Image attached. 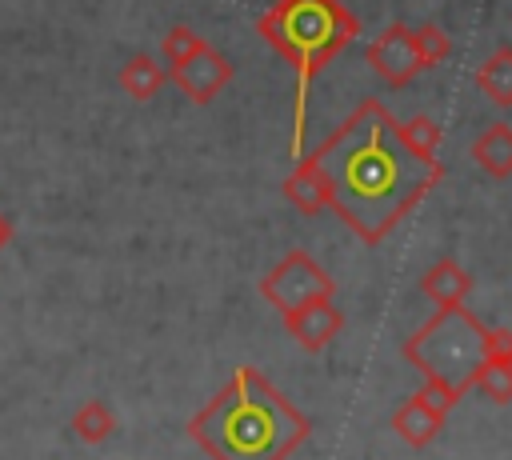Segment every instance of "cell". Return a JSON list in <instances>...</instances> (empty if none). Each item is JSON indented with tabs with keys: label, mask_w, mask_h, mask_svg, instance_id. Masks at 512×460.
I'll return each mask as SVG.
<instances>
[{
	"label": "cell",
	"mask_w": 512,
	"mask_h": 460,
	"mask_svg": "<svg viewBox=\"0 0 512 460\" xmlns=\"http://www.w3.org/2000/svg\"><path fill=\"white\" fill-rule=\"evenodd\" d=\"M392 124L396 116L376 96H364L336 132L312 148L332 188V212L364 244H384L388 232L444 180V164L408 156Z\"/></svg>",
	"instance_id": "obj_1"
},
{
	"label": "cell",
	"mask_w": 512,
	"mask_h": 460,
	"mask_svg": "<svg viewBox=\"0 0 512 460\" xmlns=\"http://www.w3.org/2000/svg\"><path fill=\"white\" fill-rule=\"evenodd\" d=\"M188 436L212 460H288L308 444L312 420L256 364H240L228 384L192 412Z\"/></svg>",
	"instance_id": "obj_2"
},
{
	"label": "cell",
	"mask_w": 512,
	"mask_h": 460,
	"mask_svg": "<svg viewBox=\"0 0 512 460\" xmlns=\"http://www.w3.org/2000/svg\"><path fill=\"white\" fill-rule=\"evenodd\" d=\"M260 40L292 68V156H304L308 100L320 72L360 36V20L340 0H276L256 16Z\"/></svg>",
	"instance_id": "obj_3"
},
{
	"label": "cell",
	"mask_w": 512,
	"mask_h": 460,
	"mask_svg": "<svg viewBox=\"0 0 512 460\" xmlns=\"http://www.w3.org/2000/svg\"><path fill=\"white\" fill-rule=\"evenodd\" d=\"M508 340H512L508 328H488L464 304H456V308H436V316L424 320L400 344V356L408 364H416L424 376H444L464 396L472 388L480 360L488 352H500Z\"/></svg>",
	"instance_id": "obj_4"
},
{
	"label": "cell",
	"mask_w": 512,
	"mask_h": 460,
	"mask_svg": "<svg viewBox=\"0 0 512 460\" xmlns=\"http://www.w3.org/2000/svg\"><path fill=\"white\" fill-rule=\"evenodd\" d=\"M332 292H336L332 276H328L304 248L284 252V260H280L272 272H264V280H260V296L280 312V320H284L288 312H296L300 304H308V300H316V296H332Z\"/></svg>",
	"instance_id": "obj_5"
},
{
	"label": "cell",
	"mask_w": 512,
	"mask_h": 460,
	"mask_svg": "<svg viewBox=\"0 0 512 460\" xmlns=\"http://www.w3.org/2000/svg\"><path fill=\"white\" fill-rule=\"evenodd\" d=\"M168 80H172L192 104H212V100L232 84V60H228L220 48L204 44V48L192 52L184 64L168 68Z\"/></svg>",
	"instance_id": "obj_6"
},
{
	"label": "cell",
	"mask_w": 512,
	"mask_h": 460,
	"mask_svg": "<svg viewBox=\"0 0 512 460\" xmlns=\"http://www.w3.org/2000/svg\"><path fill=\"white\" fill-rule=\"evenodd\" d=\"M368 64L372 72L392 84V88H404L412 84L424 68H420V56H416V40H412V28L408 24H388L380 36H372L368 44Z\"/></svg>",
	"instance_id": "obj_7"
},
{
	"label": "cell",
	"mask_w": 512,
	"mask_h": 460,
	"mask_svg": "<svg viewBox=\"0 0 512 460\" xmlns=\"http://www.w3.org/2000/svg\"><path fill=\"white\" fill-rule=\"evenodd\" d=\"M288 336L304 348V352H324L340 332H344V312L332 304V296H316L308 304H300L296 312L284 316Z\"/></svg>",
	"instance_id": "obj_8"
},
{
	"label": "cell",
	"mask_w": 512,
	"mask_h": 460,
	"mask_svg": "<svg viewBox=\"0 0 512 460\" xmlns=\"http://www.w3.org/2000/svg\"><path fill=\"white\" fill-rule=\"evenodd\" d=\"M444 424H448V412L440 404H432L424 392H412L392 408V432L408 448H428L444 432Z\"/></svg>",
	"instance_id": "obj_9"
},
{
	"label": "cell",
	"mask_w": 512,
	"mask_h": 460,
	"mask_svg": "<svg viewBox=\"0 0 512 460\" xmlns=\"http://www.w3.org/2000/svg\"><path fill=\"white\" fill-rule=\"evenodd\" d=\"M280 192H284V200H288L296 212H304V216H316V212L332 208L328 176H324V168H320V160H316L312 152L296 156V168L284 176Z\"/></svg>",
	"instance_id": "obj_10"
},
{
	"label": "cell",
	"mask_w": 512,
	"mask_h": 460,
	"mask_svg": "<svg viewBox=\"0 0 512 460\" xmlns=\"http://www.w3.org/2000/svg\"><path fill=\"white\" fill-rule=\"evenodd\" d=\"M420 292H424L436 308H456V304H464V296L472 292V272H468L456 256H440V260L420 276Z\"/></svg>",
	"instance_id": "obj_11"
},
{
	"label": "cell",
	"mask_w": 512,
	"mask_h": 460,
	"mask_svg": "<svg viewBox=\"0 0 512 460\" xmlns=\"http://www.w3.org/2000/svg\"><path fill=\"white\" fill-rule=\"evenodd\" d=\"M472 160L484 176L492 180H508L512 176V124L496 120L488 124L476 140H472Z\"/></svg>",
	"instance_id": "obj_12"
},
{
	"label": "cell",
	"mask_w": 512,
	"mask_h": 460,
	"mask_svg": "<svg viewBox=\"0 0 512 460\" xmlns=\"http://www.w3.org/2000/svg\"><path fill=\"white\" fill-rule=\"evenodd\" d=\"M476 88L484 92L488 104L496 108H512V44L492 48L480 68H476Z\"/></svg>",
	"instance_id": "obj_13"
},
{
	"label": "cell",
	"mask_w": 512,
	"mask_h": 460,
	"mask_svg": "<svg viewBox=\"0 0 512 460\" xmlns=\"http://www.w3.org/2000/svg\"><path fill=\"white\" fill-rule=\"evenodd\" d=\"M396 140L408 148V156H416L420 164H440V144H444V128L432 120V116H408V120H396Z\"/></svg>",
	"instance_id": "obj_14"
},
{
	"label": "cell",
	"mask_w": 512,
	"mask_h": 460,
	"mask_svg": "<svg viewBox=\"0 0 512 460\" xmlns=\"http://www.w3.org/2000/svg\"><path fill=\"white\" fill-rule=\"evenodd\" d=\"M120 88L132 96V100H152V96H160V88L168 84V68L160 64V60H152L148 52H136V56H128L124 64H120Z\"/></svg>",
	"instance_id": "obj_15"
},
{
	"label": "cell",
	"mask_w": 512,
	"mask_h": 460,
	"mask_svg": "<svg viewBox=\"0 0 512 460\" xmlns=\"http://www.w3.org/2000/svg\"><path fill=\"white\" fill-rule=\"evenodd\" d=\"M472 388H480L492 404H508L512 400V340L500 352H488L472 376Z\"/></svg>",
	"instance_id": "obj_16"
},
{
	"label": "cell",
	"mask_w": 512,
	"mask_h": 460,
	"mask_svg": "<svg viewBox=\"0 0 512 460\" xmlns=\"http://www.w3.org/2000/svg\"><path fill=\"white\" fill-rule=\"evenodd\" d=\"M72 432H76L84 444H104V440L116 432V412H112V404H104V400H84V404H76V412H72Z\"/></svg>",
	"instance_id": "obj_17"
},
{
	"label": "cell",
	"mask_w": 512,
	"mask_h": 460,
	"mask_svg": "<svg viewBox=\"0 0 512 460\" xmlns=\"http://www.w3.org/2000/svg\"><path fill=\"white\" fill-rule=\"evenodd\" d=\"M412 40H416V56H420V68H436L452 56V36L440 28V24H420L412 28Z\"/></svg>",
	"instance_id": "obj_18"
},
{
	"label": "cell",
	"mask_w": 512,
	"mask_h": 460,
	"mask_svg": "<svg viewBox=\"0 0 512 460\" xmlns=\"http://www.w3.org/2000/svg\"><path fill=\"white\" fill-rule=\"evenodd\" d=\"M208 40L196 32V28H188V24H172L168 32H164V40H160V56L168 60V68H176V64H184L192 52H200Z\"/></svg>",
	"instance_id": "obj_19"
},
{
	"label": "cell",
	"mask_w": 512,
	"mask_h": 460,
	"mask_svg": "<svg viewBox=\"0 0 512 460\" xmlns=\"http://www.w3.org/2000/svg\"><path fill=\"white\" fill-rule=\"evenodd\" d=\"M12 240H16V224H12V220L0 212V248H8Z\"/></svg>",
	"instance_id": "obj_20"
}]
</instances>
